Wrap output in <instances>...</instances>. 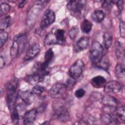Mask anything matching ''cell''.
I'll use <instances>...</instances> for the list:
<instances>
[{
	"label": "cell",
	"instance_id": "603a6c76",
	"mask_svg": "<svg viewBox=\"0 0 125 125\" xmlns=\"http://www.w3.org/2000/svg\"><path fill=\"white\" fill-rule=\"evenodd\" d=\"M116 115L123 121H125V108L124 106H117L115 108Z\"/></svg>",
	"mask_w": 125,
	"mask_h": 125
},
{
	"label": "cell",
	"instance_id": "9c48e42d",
	"mask_svg": "<svg viewBox=\"0 0 125 125\" xmlns=\"http://www.w3.org/2000/svg\"><path fill=\"white\" fill-rule=\"evenodd\" d=\"M54 115L56 118L61 122H67L69 119V113L63 106L58 107L55 110Z\"/></svg>",
	"mask_w": 125,
	"mask_h": 125
},
{
	"label": "cell",
	"instance_id": "f546056e",
	"mask_svg": "<svg viewBox=\"0 0 125 125\" xmlns=\"http://www.w3.org/2000/svg\"><path fill=\"white\" fill-rule=\"evenodd\" d=\"M79 32V28L77 26H73L72 27L70 30L69 31V32H68V35H69V38L73 40L74 39H75L78 33Z\"/></svg>",
	"mask_w": 125,
	"mask_h": 125
},
{
	"label": "cell",
	"instance_id": "1f68e13d",
	"mask_svg": "<svg viewBox=\"0 0 125 125\" xmlns=\"http://www.w3.org/2000/svg\"><path fill=\"white\" fill-rule=\"evenodd\" d=\"M96 65L98 67L106 70L108 67V62L106 59L103 60L102 59L101 61L96 64Z\"/></svg>",
	"mask_w": 125,
	"mask_h": 125
},
{
	"label": "cell",
	"instance_id": "836d02e7",
	"mask_svg": "<svg viewBox=\"0 0 125 125\" xmlns=\"http://www.w3.org/2000/svg\"><path fill=\"white\" fill-rule=\"evenodd\" d=\"M119 30L121 36L124 38L125 37V22L123 21H120L119 24Z\"/></svg>",
	"mask_w": 125,
	"mask_h": 125
},
{
	"label": "cell",
	"instance_id": "74e56055",
	"mask_svg": "<svg viewBox=\"0 0 125 125\" xmlns=\"http://www.w3.org/2000/svg\"><path fill=\"white\" fill-rule=\"evenodd\" d=\"M5 64V63L4 61V59H3V57L1 55L0 58V68L1 69L2 67H3L4 66Z\"/></svg>",
	"mask_w": 125,
	"mask_h": 125
},
{
	"label": "cell",
	"instance_id": "e575fe53",
	"mask_svg": "<svg viewBox=\"0 0 125 125\" xmlns=\"http://www.w3.org/2000/svg\"><path fill=\"white\" fill-rule=\"evenodd\" d=\"M113 2V1L105 0L102 4V7L104 9H108L111 6Z\"/></svg>",
	"mask_w": 125,
	"mask_h": 125
},
{
	"label": "cell",
	"instance_id": "d6a6232c",
	"mask_svg": "<svg viewBox=\"0 0 125 125\" xmlns=\"http://www.w3.org/2000/svg\"><path fill=\"white\" fill-rule=\"evenodd\" d=\"M85 93V90L83 88H79L75 91L74 93V95L77 98H81L84 95Z\"/></svg>",
	"mask_w": 125,
	"mask_h": 125
},
{
	"label": "cell",
	"instance_id": "d590c367",
	"mask_svg": "<svg viewBox=\"0 0 125 125\" xmlns=\"http://www.w3.org/2000/svg\"><path fill=\"white\" fill-rule=\"evenodd\" d=\"M74 83H75V79L70 77L69 79H68L67 80V81L66 82V84H65V85H66L67 88V87L70 88V87L73 86Z\"/></svg>",
	"mask_w": 125,
	"mask_h": 125
},
{
	"label": "cell",
	"instance_id": "f1b7e54d",
	"mask_svg": "<svg viewBox=\"0 0 125 125\" xmlns=\"http://www.w3.org/2000/svg\"><path fill=\"white\" fill-rule=\"evenodd\" d=\"M8 38V33L4 31H1L0 33V47H2Z\"/></svg>",
	"mask_w": 125,
	"mask_h": 125
},
{
	"label": "cell",
	"instance_id": "ba28073f",
	"mask_svg": "<svg viewBox=\"0 0 125 125\" xmlns=\"http://www.w3.org/2000/svg\"><path fill=\"white\" fill-rule=\"evenodd\" d=\"M104 88L106 93L116 94L121 90L122 85L116 81H111L106 83Z\"/></svg>",
	"mask_w": 125,
	"mask_h": 125
},
{
	"label": "cell",
	"instance_id": "4fadbf2b",
	"mask_svg": "<svg viewBox=\"0 0 125 125\" xmlns=\"http://www.w3.org/2000/svg\"><path fill=\"white\" fill-rule=\"evenodd\" d=\"M19 96L22 101L27 105L31 104L34 100V93L29 90L20 91Z\"/></svg>",
	"mask_w": 125,
	"mask_h": 125
},
{
	"label": "cell",
	"instance_id": "30bf717a",
	"mask_svg": "<svg viewBox=\"0 0 125 125\" xmlns=\"http://www.w3.org/2000/svg\"><path fill=\"white\" fill-rule=\"evenodd\" d=\"M46 74H47V72L43 73H36L29 75H27L24 78V80L25 82L30 84L35 85L37 83L42 81Z\"/></svg>",
	"mask_w": 125,
	"mask_h": 125
},
{
	"label": "cell",
	"instance_id": "484cf974",
	"mask_svg": "<svg viewBox=\"0 0 125 125\" xmlns=\"http://www.w3.org/2000/svg\"><path fill=\"white\" fill-rule=\"evenodd\" d=\"M54 57V52L51 48L48 49L45 53L44 54V62L47 63L49 64L50 62L52 60L53 58Z\"/></svg>",
	"mask_w": 125,
	"mask_h": 125
},
{
	"label": "cell",
	"instance_id": "7402d4cb",
	"mask_svg": "<svg viewBox=\"0 0 125 125\" xmlns=\"http://www.w3.org/2000/svg\"><path fill=\"white\" fill-rule=\"evenodd\" d=\"M103 102L105 104V106H113L114 105L118 104V101L114 97L111 96H106L103 99Z\"/></svg>",
	"mask_w": 125,
	"mask_h": 125
},
{
	"label": "cell",
	"instance_id": "ffe728a7",
	"mask_svg": "<svg viewBox=\"0 0 125 125\" xmlns=\"http://www.w3.org/2000/svg\"><path fill=\"white\" fill-rule=\"evenodd\" d=\"M112 35L109 32H106L104 33L103 36V44L105 49H108L112 43Z\"/></svg>",
	"mask_w": 125,
	"mask_h": 125
},
{
	"label": "cell",
	"instance_id": "6da1fadb",
	"mask_svg": "<svg viewBox=\"0 0 125 125\" xmlns=\"http://www.w3.org/2000/svg\"><path fill=\"white\" fill-rule=\"evenodd\" d=\"M18 82L16 79L9 82L6 85V101L9 110L12 111L15 107L17 99V89Z\"/></svg>",
	"mask_w": 125,
	"mask_h": 125
},
{
	"label": "cell",
	"instance_id": "d4e9b609",
	"mask_svg": "<svg viewBox=\"0 0 125 125\" xmlns=\"http://www.w3.org/2000/svg\"><path fill=\"white\" fill-rule=\"evenodd\" d=\"M115 49H116V54L117 58H120L121 57H124V49L121 44V43L116 42L115 43Z\"/></svg>",
	"mask_w": 125,
	"mask_h": 125
},
{
	"label": "cell",
	"instance_id": "8fae6325",
	"mask_svg": "<svg viewBox=\"0 0 125 125\" xmlns=\"http://www.w3.org/2000/svg\"><path fill=\"white\" fill-rule=\"evenodd\" d=\"M37 115V110L35 108L32 109L26 112L23 115V124L24 125L32 124L36 119Z\"/></svg>",
	"mask_w": 125,
	"mask_h": 125
},
{
	"label": "cell",
	"instance_id": "44dd1931",
	"mask_svg": "<svg viewBox=\"0 0 125 125\" xmlns=\"http://www.w3.org/2000/svg\"><path fill=\"white\" fill-rule=\"evenodd\" d=\"M115 72L116 76L119 78H124L125 76V66L123 64L118 63L116 64L115 68Z\"/></svg>",
	"mask_w": 125,
	"mask_h": 125
},
{
	"label": "cell",
	"instance_id": "4316f807",
	"mask_svg": "<svg viewBox=\"0 0 125 125\" xmlns=\"http://www.w3.org/2000/svg\"><path fill=\"white\" fill-rule=\"evenodd\" d=\"M10 9H11V7L8 4L5 2L1 3L0 4V16H2L3 15H5L8 14L9 12Z\"/></svg>",
	"mask_w": 125,
	"mask_h": 125
},
{
	"label": "cell",
	"instance_id": "e0dca14e",
	"mask_svg": "<svg viewBox=\"0 0 125 125\" xmlns=\"http://www.w3.org/2000/svg\"><path fill=\"white\" fill-rule=\"evenodd\" d=\"M56 40L57 44H62L65 41V31L62 29H58L53 33Z\"/></svg>",
	"mask_w": 125,
	"mask_h": 125
},
{
	"label": "cell",
	"instance_id": "5b68a950",
	"mask_svg": "<svg viewBox=\"0 0 125 125\" xmlns=\"http://www.w3.org/2000/svg\"><path fill=\"white\" fill-rule=\"evenodd\" d=\"M67 88L65 84L61 83H57L49 89L48 94L52 98H62L65 94Z\"/></svg>",
	"mask_w": 125,
	"mask_h": 125
},
{
	"label": "cell",
	"instance_id": "cb8c5ba5",
	"mask_svg": "<svg viewBox=\"0 0 125 125\" xmlns=\"http://www.w3.org/2000/svg\"><path fill=\"white\" fill-rule=\"evenodd\" d=\"M11 22V18L10 16H7L1 20L0 22V31H4L7 29Z\"/></svg>",
	"mask_w": 125,
	"mask_h": 125
},
{
	"label": "cell",
	"instance_id": "8992f818",
	"mask_svg": "<svg viewBox=\"0 0 125 125\" xmlns=\"http://www.w3.org/2000/svg\"><path fill=\"white\" fill-rule=\"evenodd\" d=\"M84 69V64L81 60H77L70 67L69 74L70 77L76 79L80 77Z\"/></svg>",
	"mask_w": 125,
	"mask_h": 125
},
{
	"label": "cell",
	"instance_id": "ac0fdd59",
	"mask_svg": "<svg viewBox=\"0 0 125 125\" xmlns=\"http://www.w3.org/2000/svg\"><path fill=\"white\" fill-rule=\"evenodd\" d=\"M104 12L100 9L95 10L91 15V18L93 21L96 22H102L104 18Z\"/></svg>",
	"mask_w": 125,
	"mask_h": 125
},
{
	"label": "cell",
	"instance_id": "5bb4252c",
	"mask_svg": "<svg viewBox=\"0 0 125 125\" xmlns=\"http://www.w3.org/2000/svg\"><path fill=\"white\" fill-rule=\"evenodd\" d=\"M101 121L104 124H117L118 122V117L113 113H105L102 116Z\"/></svg>",
	"mask_w": 125,
	"mask_h": 125
},
{
	"label": "cell",
	"instance_id": "277c9868",
	"mask_svg": "<svg viewBox=\"0 0 125 125\" xmlns=\"http://www.w3.org/2000/svg\"><path fill=\"white\" fill-rule=\"evenodd\" d=\"M86 2L85 0H71L68 1L66 7L74 16L79 17L82 15Z\"/></svg>",
	"mask_w": 125,
	"mask_h": 125
},
{
	"label": "cell",
	"instance_id": "3957f363",
	"mask_svg": "<svg viewBox=\"0 0 125 125\" xmlns=\"http://www.w3.org/2000/svg\"><path fill=\"white\" fill-rule=\"evenodd\" d=\"M25 41V35L24 34H20L15 37L10 50L11 59H15L19 55L24 46Z\"/></svg>",
	"mask_w": 125,
	"mask_h": 125
},
{
	"label": "cell",
	"instance_id": "7c38bea8",
	"mask_svg": "<svg viewBox=\"0 0 125 125\" xmlns=\"http://www.w3.org/2000/svg\"><path fill=\"white\" fill-rule=\"evenodd\" d=\"M40 50L41 47L39 44L36 43L32 45L26 52L24 60L28 61L32 59L40 52Z\"/></svg>",
	"mask_w": 125,
	"mask_h": 125
},
{
	"label": "cell",
	"instance_id": "52a82bcc",
	"mask_svg": "<svg viewBox=\"0 0 125 125\" xmlns=\"http://www.w3.org/2000/svg\"><path fill=\"white\" fill-rule=\"evenodd\" d=\"M55 21V14L54 12L50 9L46 10L43 15L40 24V27L44 29L52 24Z\"/></svg>",
	"mask_w": 125,
	"mask_h": 125
},
{
	"label": "cell",
	"instance_id": "9a60e30c",
	"mask_svg": "<svg viewBox=\"0 0 125 125\" xmlns=\"http://www.w3.org/2000/svg\"><path fill=\"white\" fill-rule=\"evenodd\" d=\"M89 40L87 37L81 38L76 43L75 45V50L77 52L83 51L87 48L89 45Z\"/></svg>",
	"mask_w": 125,
	"mask_h": 125
},
{
	"label": "cell",
	"instance_id": "2e32d148",
	"mask_svg": "<svg viewBox=\"0 0 125 125\" xmlns=\"http://www.w3.org/2000/svg\"><path fill=\"white\" fill-rule=\"evenodd\" d=\"M90 83L93 87L96 88H100L104 86L106 83V80L102 76H97L91 79Z\"/></svg>",
	"mask_w": 125,
	"mask_h": 125
},
{
	"label": "cell",
	"instance_id": "d6986e66",
	"mask_svg": "<svg viewBox=\"0 0 125 125\" xmlns=\"http://www.w3.org/2000/svg\"><path fill=\"white\" fill-rule=\"evenodd\" d=\"M92 27V23L90 21L87 19H84L81 23V28L83 32L87 34L89 33Z\"/></svg>",
	"mask_w": 125,
	"mask_h": 125
},
{
	"label": "cell",
	"instance_id": "7a4b0ae2",
	"mask_svg": "<svg viewBox=\"0 0 125 125\" xmlns=\"http://www.w3.org/2000/svg\"><path fill=\"white\" fill-rule=\"evenodd\" d=\"M103 47L101 44L97 42H92L89 50V56L92 63L96 64L103 58Z\"/></svg>",
	"mask_w": 125,
	"mask_h": 125
},
{
	"label": "cell",
	"instance_id": "8d00e7d4",
	"mask_svg": "<svg viewBox=\"0 0 125 125\" xmlns=\"http://www.w3.org/2000/svg\"><path fill=\"white\" fill-rule=\"evenodd\" d=\"M124 0H118L116 2V5L120 11H122L124 8Z\"/></svg>",
	"mask_w": 125,
	"mask_h": 125
},
{
	"label": "cell",
	"instance_id": "4dcf8cb0",
	"mask_svg": "<svg viewBox=\"0 0 125 125\" xmlns=\"http://www.w3.org/2000/svg\"><path fill=\"white\" fill-rule=\"evenodd\" d=\"M45 90L44 87L40 85H35L32 88V92L36 95H39L42 93Z\"/></svg>",
	"mask_w": 125,
	"mask_h": 125
},
{
	"label": "cell",
	"instance_id": "f35d334b",
	"mask_svg": "<svg viewBox=\"0 0 125 125\" xmlns=\"http://www.w3.org/2000/svg\"><path fill=\"white\" fill-rule=\"evenodd\" d=\"M26 2L27 1L26 0H22V1H21L20 3V4H19V7H20L21 8H22V7H23L24 6V5H25Z\"/></svg>",
	"mask_w": 125,
	"mask_h": 125
},
{
	"label": "cell",
	"instance_id": "83f0119b",
	"mask_svg": "<svg viewBox=\"0 0 125 125\" xmlns=\"http://www.w3.org/2000/svg\"><path fill=\"white\" fill-rule=\"evenodd\" d=\"M11 112V119H12V122H13L14 124H17L18 123L20 115L18 112V111L16 108V106Z\"/></svg>",
	"mask_w": 125,
	"mask_h": 125
}]
</instances>
